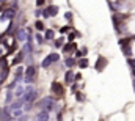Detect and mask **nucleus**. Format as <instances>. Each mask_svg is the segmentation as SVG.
<instances>
[{"label": "nucleus", "instance_id": "26", "mask_svg": "<svg viewBox=\"0 0 135 121\" xmlns=\"http://www.w3.org/2000/svg\"><path fill=\"white\" fill-rule=\"evenodd\" d=\"M36 43H38V44H42V43H44V36H41V35L38 33V35H36Z\"/></svg>", "mask_w": 135, "mask_h": 121}, {"label": "nucleus", "instance_id": "1", "mask_svg": "<svg viewBox=\"0 0 135 121\" xmlns=\"http://www.w3.org/2000/svg\"><path fill=\"white\" fill-rule=\"evenodd\" d=\"M41 110H47V112H50V110H53L55 109V102H53V98H49V96H46V98H42L38 104H36Z\"/></svg>", "mask_w": 135, "mask_h": 121}, {"label": "nucleus", "instance_id": "27", "mask_svg": "<svg viewBox=\"0 0 135 121\" xmlns=\"http://www.w3.org/2000/svg\"><path fill=\"white\" fill-rule=\"evenodd\" d=\"M11 99H13V91L9 90V91L6 93V104H9V101H11Z\"/></svg>", "mask_w": 135, "mask_h": 121}, {"label": "nucleus", "instance_id": "5", "mask_svg": "<svg viewBox=\"0 0 135 121\" xmlns=\"http://www.w3.org/2000/svg\"><path fill=\"white\" fill-rule=\"evenodd\" d=\"M58 14V6L57 5H49L42 9V16L44 17H55Z\"/></svg>", "mask_w": 135, "mask_h": 121}, {"label": "nucleus", "instance_id": "30", "mask_svg": "<svg viewBox=\"0 0 135 121\" xmlns=\"http://www.w3.org/2000/svg\"><path fill=\"white\" fill-rule=\"evenodd\" d=\"M44 3H46V0H36V6H39V8H41Z\"/></svg>", "mask_w": 135, "mask_h": 121}, {"label": "nucleus", "instance_id": "9", "mask_svg": "<svg viewBox=\"0 0 135 121\" xmlns=\"http://www.w3.org/2000/svg\"><path fill=\"white\" fill-rule=\"evenodd\" d=\"M129 44H131V41H129L127 38L120 41V46L123 47V50H124V54H126L127 57H131V54H132V52H131V47H129Z\"/></svg>", "mask_w": 135, "mask_h": 121}, {"label": "nucleus", "instance_id": "22", "mask_svg": "<svg viewBox=\"0 0 135 121\" xmlns=\"http://www.w3.org/2000/svg\"><path fill=\"white\" fill-rule=\"evenodd\" d=\"M63 43H64V39H63V38H60V39H55V43H53V44H55V47H57V49H60V47H63Z\"/></svg>", "mask_w": 135, "mask_h": 121}, {"label": "nucleus", "instance_id": "8", "mask_svg": "<svg viewBox=\"0 0 135 121\" xmlns=\"http://www.w3.org/2000/svg\"><path fill=\"white\" fill-rule=\"evenodd\" d=\"M13 117L9 113V107H5V109H0V121H11Z\"/></svg>", "mask_w": 135, "mask_h": 121}, {"label": "nucleus", "instance_id": "35", "mask_svg": "<svg viewBox=\"0 0 135 121\" xmlns=\"http://www.w3.org/2000/svg\"><path fill=\"white\" fill-rule=\"evenodd\" d=\"M134 87H135V82H134Z\"/></svg>", "mask_w": 135, "mask_h": 121}, {"label": "nucleus", "instance_id": "3", "mask_svg": "<svg viewBox=\"0 0 135 121\" xmlns=\"http://www.w3.org/2000/svg\"><path fill=\"white\" fill-rule=\"evenodd\" d=\"M36 98H38V91H36L33 87H27V88H25V93H24V96H22V101L31 104Z\"/></svg>", "mask_w": 135, "mask_h": 121}, {"label": "nucleus", "instance_id": "18", "mask_svg": "<svg viewBox=\"0 0 135 121\" xmlns=\"http://www.w3.org/2000/svg\"><path fill=\"white\" fill-rule=\"evenodd\" d=\"M53 38H55V31L49 28V30L46 31V35H44V39H47V41H52Z\"/></svg>", "mask_w": 135, "mask_h": 121}, {"label": "nucleus", "instance_id": "2", "mask_svg": "<svg viewBox=\"0 0 135 121\" xmlns=\"http://www.w3.org/2000/svg\"><path fill=\"white\" fill-rule=\"evenodd\" d=\"M36 74H38V69L35 65H28L27 69H25V77H24V82L25 83H31L35 79H36Z\"/></svg>", "mask_w": 135, "mask_h": 121}, {"label": "nucleus", "instance_id": "15", "mask_svg": "<svg viewBox=\"0 0 135 121\" xmlns=\"http://www.w3.org/2000/svg\"><path fill=\"white\" fill-rule=\"evenodd\" d=\"M74 76H75V74H74V71H71V69H69V71L66 72V76H64V80H66V83H72V82L75 80V79H74Z\"/></svg>", "mask_w": 135, "mask_h": 121}, {"label": "nucleus", "instance_id": "6", "mask_svg": "<svg viewBox=\"0 0 135 121\" xmlns=\"http://www.w3.org/2000/svg\"><path fill=\"white\" fill-rule=\"evenodd\" d=\"M50 88H52V91H53L58 98H61V96L64 94V88H63V85H61L60 82H52Z\"/></svg>", "mask_w": 135, "mask_h": 121}, {"label": "nucleus", "instance_id": "20", "mask_svg": "<svg viewBox=\"0 0 135 121\" xmlns=\"http://www.w3.org/2000/svg\"><path fill=\"white\" fill-rule=\"evenodd\" d=\"M24 93H25V90H24L22 87H17V88H16V91H14V96H16V98H22V96H24Z\"/></svg>", "mask_w": 135, "mask_h": 121}, {"label": "nucleus", "instance_id": "11", "mask_svg": "<svg viewBox=\"0 0 135 121\" xmlns=\"http://www.w3.org/2000/svg\"><path fill=\"white\" fill-rule=\"evenodd\" d=\"M77 49V44L74 43V41H68L66 44H63V52L64 54H69V52H72V50H75Z\"/></svg>", "mask_w": 135, "mask_h": 121}, {"label": "nucleus", "instance_id": "4", "mask_svg": "<svg viewBox=\"0 0 135 121\" xmlns=\"http://www.w3.org/2000/svg\"><path fill=\"white\" fill-rule=\"evenodd\" d=\"M58 60H60V55H58V54H55V52H53V54H49V55L42 60L41 66H42V68H49V66H52L53 63H57Z\"/></svg>", "mask_w": 135, "mask_h": 121}, {"label": "nucleus", "instance_id": "19", "mask_svg": "<svg viewBox=\"0 0 135 121\" xmlns=\"http://www.w3.org/2000/svg\"><path fill=\"white\" fill-rule=\"evenodd\" d=\"M35 28H36L38 31H42V30L46 28V27H44V22H42V20H36V22H35Z\"/></svg>", "mask_w": 135, "mask_h": 121}, {"label": "nucleus", "instance_id": "23", "mask_svg": "<svg viewBox=\"0 0 135 121\" xmlns=\"http://www.w3.org/2000/svg\"><path fill=\"white\" fill-rule=\"evenodd\" d=\"M22 58H24V52H20V54L14 58V61H13V63H14V65H17V63H20V61H22Z\"/></svg>", "mask_w": 135, "mask_h": 121}, {"label": "nucleus", "instance_id": "16", "mask_svg": "<svg viewBox=\"0 0 135 121\" xmlns=\"http://www.w3.org/2000/svg\"><path fill=\"white\" fill-rule=\"evenodd\" d=\"M22 106H24V101H22V98H20L19 101L13 102V104L9 106V110H17V109H22Z\"/></svg>", "mask_w": 135, "mask_h": 121}, {"label": "nucleus", "instance_id": "17", "mask_svg": "<svg viewBox=\"0 0 135 121\" xmlns=\"http://www.w3.org/2000/svg\"><path fill=\"white\" fill-rule=\"evenodd\" d=\"M77 66H79L80 69H85V68H88V66H90V63H88V60H87V58H80V60L77 61Z\"/></svg>", "mask_w": 135, "mask_h": 121}, {"label": "nucleus", "instance_id": "25", "mask_svg": "<svg viewBox=\"0 0 135 121\" xmlns=\"http://www.w3.org/2000/svg\"><path fill=\"white\" fill-rule=\"evenodd\" d=\"M68 31H71V27L69 25H64V27L60 28V33H68Z\"/></svg>", "mask_w": 135, "mask_h": 121}, {"label": "nucleus", "instance_id": "21", "mask_svg": "<svg viewBox=\"0 0 135 121\" xmlns=\"http://www.w3.org/2000/svg\"><path fill=\"white\" fill-rule=\"evenodd\" d=\"M85 54H87V49L83 47V49H80V50L75 52V57H77V58H82V57H85Z\"/></svg>", "mask_w": 135, "mask_h": 121}, {"label": "nucleus", "instance_id": "32", "mask_svg": "<svg viewBox=\"0 0 135 121\" xmlns=\"http://www.w3.org/2000/svg\"><path fill=\"white\" fill-rule=\"evenodd\" d=\"M74 79H75V80H80V79H82V74H80V72H77V74L74 76Z\"/></svg>", "mask_w": 135, "mask_h": 121}, {"label": "nucleus", "instance_id": "10", "mask_svg": "<svg viewBox=\"0 0 135 121\" xmlns=\"http://www.w3.org/2000/svg\"><path fill=\"white\" fill-rule=\"evenodd\" d=\"M107 63H109V61H107V58H105V57H99V58H98V61H96V71H99V72H101V71H104V68L107 66Z\"/></svg>", "mask_w": 135, "mask_h": 121}, {"label": "nucleus", "instance_id": "13", "mask_svg": "<svg viewBox=\"0 0 135 121\" xmlns=\"http://www.w3.org/2000/svg\"><path fill=\"white\" fill-rule=\"evenodd\" d=\"M49 112L47 110H41L38 115H36V121H49Z\"/></svg>", "mask_w": 135, "mask_h": 121}, {"label": "nucleus", "instance_id": "29", "mask_svg": "<svg viewBox=\"0 0 135 121\" xmlns=\"http://www.w3.org/2000/svg\"><path fill=\"white\" fill-rule=\"evenodd\" d=\"M127 63L132 66V69H135V60H134V58H129V60H127Z\"/></svg>", "mask_w": 135, "mask_h": 121}, {"label": "nucleus", "instance_id": "28", "mask_svg": "<svg viewBox=\"0 0 135 121\" xmlns=\"http://www.w3.org/2000/svg\"><path fill=\"white\" fill-rule=\"evenodd\" d=\"M20 115H22V110H20V109L14 110V113H13V117H20Z\"/></svg>", "mask_w": 135, "mask_h": 121}, {"label": "nucleus", "instance_id": "31", "mask_svg": "<svg viewBox=\"0 0 135 121\" xmlns=\"http://www.w3.org/2000/svg\"><path fill=\"white\" fill-rule=\"evenodd\" d=\"M64 17H66L68 20H71V19H72V14H71V13H66V14H64Z\"/></svg>", "mask_w": 135, "mask_h": 121}, {"label": "nucleus", "instance_id": "34", "mask_svg": "<svg viewBox=\"0 0 135 121\" xmlns=\"http://www.w3.org/2000/svg\"><path fill=\"white\" fill-rule=\"evenodd\" d=\"M132 74H134V77H135V69H132Z\"/></svg>", "mask_w": 135, "mask_h": 121}, {"label": "nucleus", "instance_id": "7", "mask_svg": "<svg viewBox=\"0 0 135 121\" xmlns=\"http://www.w3.org/2000/svg\"><path fill=\"white\" fill-rule=\"evenodd\" d=\"M14 16H16V9H14V8H8V9L3 11V14H2L0 19H2V20H11Z\"/></svg>", "mask_w": 135, "mask_h": 121}, {"label": "nucleus", "instance_id": "14", "mask_svg": "<svg viewBox=\"0 0 135 121\" xmlns=\"http://www.w3.org/2000/svg\"><path fill=\"white\" fill-rule=\"evenodd\" d=\"M64 65H66V68H69V69H71V68H74V66L77 65V60H75V58H72V57H68V58L64 60Z\"/></svg>", "mask_w": 135, "mask_h": 121}, {"label": "nucleus", "instance_id": "24", "mask_svg": "<svg viewBox=\"0 0 135 121\" xmlns=\"http://www.w3.org/2000/svg\"><path fill=\"white\" fill-rule=\"evenodd\" d=\"M75 36H79V33H77V31H71V33H69V36H68V41H74V38H75Z\"/></svg>", "mask_w": 135, "mask_h": 121}, {"label": "nucleus", "instance_id": "33", "mask_svg": "<svg viewBox=\"0 0 135 121\" xmlns=\"http://www.w3.org/2000/svg\"><path fill=\"white\" fill-rule=\"evenodd\" d=\"M42 14V11L41 9H36V13H35V16H41Z\"/></svg>", "mask_w": 135, "mask_h": 121}, {"label": "nucleus", "instance_id": "12", "mask_svg": "<svg viewBox=\"0 0 135 121\" xmlns=\"http://www.w3.org/2000/svg\"><path fill=\"white\" fill-rule=\"evenodd\" d=\"M16 36H17V41L24 43V41H27V38H28V33H27V30H24V28H19Z\"/></svg>", "mask_w": 135, "mask_h": 121}]
</instances>
